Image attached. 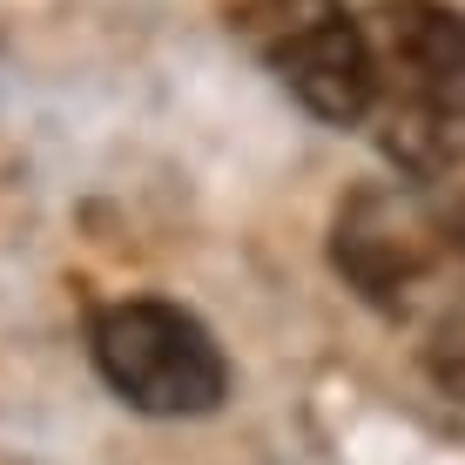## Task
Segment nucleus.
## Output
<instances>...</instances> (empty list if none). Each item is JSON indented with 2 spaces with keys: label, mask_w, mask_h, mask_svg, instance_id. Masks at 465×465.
<instances>
[{
  "label": "nucleus",
  "mask_w": 465,
  "mask_h": 465,
  "mask_svg": "<svg viewBox=\"0 0 465 465\" xmlns=\"http://www.w3.org/2000/svg\"><path fill=\"white\" fill-rule=\"evenodd\" d=\"M331 270L391 324L465 303V183H358L331 216Z\"/></svg>",
  "instance_id": "nucleus-1"
},
{
  "label": "nucleus",
  "mask_w": 465,
  "mask_h": 465,
  "mask_svg": "<svg viewBox=\"0 0 465 465\" xmlns=\"http://www.w3.org/2000/svg\"><path fill=\"white\" fill-rule=\"evenodd\" d=\"M378 149L411 183H452L465 163V14L452 0H378Z\"/></svg>",
  "instance_id": "nucleus-2"
},
{
  "label": "nucleus",
  "mask_w": 465,
  "mask_h": 465,
  "mask_svg": "<svg viewBox=\"0 0 465 465\" xmlns=\"http://www.w3.org/2000/svg\"><path fill=\"white\" fill-rule=\"evenodd\" d=\"M88 358L102 384L142 419H210L230 398V358L189 303L122 297L88 324Z\"/></svg>",
  "instance_id": "nucleus-3"
},
{
  "label": "nucleus",
  "mask_w": 465,
  "mask_h": 465,
  "mask_svg": "<svg viewBox=\"0 0 465 465\" xmlns=\"http://www.w3.org/2000/svg\"><path fill=\"white\" fill-rule=\"evenodd\" d=\"M230 35L277 74L297 108L331 128H358L378 108L371 27L344 0H236Z\"/></svg>",
  "instance_id": "nucleus-4"
},
{
  "label": "nucleus",
  "mask_w": 465,
  "mask_h": 465,
  "mask_svg": "<svg viewBox=\"0 0 465 465\" xmlns=\"http://www.w3.org/2000/svg\"><path fill=\"white\" fill-rule=\"evenodd\" d=\"M431 371H439L452 391H465V311L445 324V338H439V358H431Z\"/></svg>",
  "instance_id": "nucleus-5"
}]
</instances>
